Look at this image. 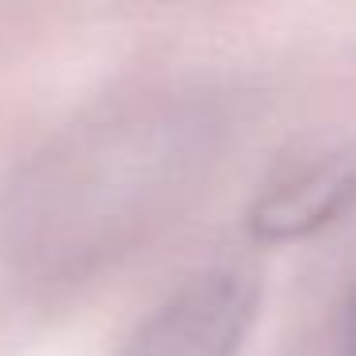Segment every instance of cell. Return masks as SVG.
Here are the masks:
<instances>
[{
    "instance_id": "6da1fadb",
    "label": "cell",
    "mask_w": 356,
    "mask_h": 356,
    "mask_svg": "<svg viewBox=\"0 0 356 356\" xmlns=\"http://www.w3.org/2000/svg\"><path fill=\"white\" fill-rule=\"evenodd\" d=\"M261 287L241 268H207L180 284L142 322L123 356H238Z\"/></svg>"
},
{
    "instance_id": "7a4b0ae2",
    "label": "cell",
    "mask_w": 356,
    "mask_h": 356,
    "mask_svg": "<svg viewBox=\"0 0 356 356\" xmlns=\"http://www.w3.org/2000/svg\"><path fill=\"white\" fill-rule=\"evenodd\" d=\"M356 192V165H325L307 177H299L295 184H280L268 200L257 207L253 222L268 238H291L310 226H318L322 218H330L333 211H341L348 203V195Z\"/></svg>"
},
{
    "instance_id": "3957f363",
    "label": "cell",
    "mask_w": 356,
    "mask_h": 356,
    "mask_svg": "<svg viewBox=\"0 0 356 356\" xmlns=\"http://www.w3.org/2000/svg\"><path fill=\"white\" fill-rule=\"evenodd\" d=\"M341 345H345V356H356V291H353L348 310H345V333H341Z\"/></svg>"
}]
</instances>
